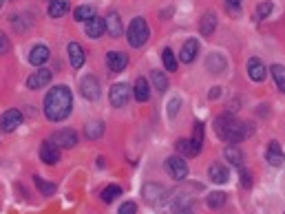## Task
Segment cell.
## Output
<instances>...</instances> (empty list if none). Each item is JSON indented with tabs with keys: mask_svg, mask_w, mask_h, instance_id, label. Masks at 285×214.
Returning a JSON list of instances; mask_svg holds the SVG:
<instances>
[{
	"mask_svg": "<svg viewBox=\"0 0 285 214\" xmlns=\"http://www.w3.org/2000/svg\"><path fill=\"white\" fill-rule=\"evenodd\" d=\"M106 64H109V69L113 73H122L126 69V64H128V58L122 51H109L106 53Z\"/></svg>",
	"mask_w": 285,
	"mask_h": 214,
	"instance_id": "5bb4252c",
	"label": "cell"
},
{
	"mask_svg": "<svg viewBox=\"0 0 285 214\" xmlns=\"http://www.w3.org/2000/svg\"><path fill=\"white\" fill-rule=\"evenodd\" d=\"M197 51H199V42L197 38H188L182 46V51H179V60H182L184 64H190L192 60L197 58Z\"/></svg>",
	"mask_w": 285,
	"mask_h": 214,
	"instance_id": "2e32d148",
	"label": "cell"
},
{
	"mask_svg": "<svg viewBox=\"0 0 285 214\" xmlns=\"http://www.w3.org/2000/svg\"><path fill=\"white\" fill-rule=\"evenodd\" d=\"M3 3H5V0H0V9H3Z\"/></svg>",
	"mask_w": 285,
	"mask_h": 214,
	"instance_id": "ee69618b",
	"label": "cell"
},
{
	"mask_svg": "<svg viewBox=\"0 0 285 214\" xmlns=\"http://www.w3.org/2000/svg\"><path fill=\"white\" fill-rule=\"evenodd\" d=\"M33 183H36V188L42 192V197H51L53 192H56V183H49V181H44L42 177H33Z\"/></svg>",
	"mask_w": 285,
	"mask_h": 214,
	"instance_id": "1f68e13d",
	"label": "cell"
},
{
	"mask_svg": "<svg viewBox=\"0 0 285 214\" xmlns=\"http://www.w3.org/2000/svg\"><path fill=\"white\" fill-rule=\"evenodd\" d=\"M208 177H210L212 183H225L230 179V172L221 164H212L210 168H208Z\"/></svg>",
	"mask_w": 285,
	"mask_h": 214,
	"instance_id": "cb8c5ba5",
	"label": "cell"
},
{
	"mask_svg": "<svg viewBox=\"0 0 285 214\" xmlns=\"http://www.w3.org/2000/svg\"><path fill=\"white\" fill-rule=\"evenodd\" d=\"M142 195L146 199V203H150V205H164L166 201H168V195L170 192L164 188V185H159V183H146L144 188H142Z\"/></svg>",
	"mask_w": 285,
	"mask_h": 214,
	"instance_id": "277c9868",
	"label": "cell"
},
{
	"mask_svg": "<svg viewBox=\"0 0 285 214\" xmlns=\"http://www.w3.org/2000/svg\"><path fill=\"white\" fill-rule=\"evenodd\" d=\"M225 11H228L230 16L239 18L241 16V0H225Z\"/></svg>",
	"mask_w": 285,
	"mask_h": 214,
	"instance_id": "d590c367",
	"label": "cell"
},
{
	"mask_svg": "<svg viewBox=\"0 0 285 214\" xmlns=\"http://www.w3.org/2000/svg\"><path fill=\"white\" fill-rule=\"evenodd\" d=\"M166 172H168L172 179H177V181H184V179L188 177V164L184 162L182 155H172L166 159Z\"/></svg>",
	"mask_w": 285,
	"mask_h": 214,
	"instance_id": "8992f818",
	"label": "cell"
},
{
	"mask_svg": "<svg viewBox=\"0 0 285 214\" xmlns=\"http://www.w3.org/2000/svg\"><path fill=\"white\" fill-rule=\"evenodd\" d=\"M175 148H177V152L182 157H195V155H199V152H201V148H199V146L192 142V139H177Z\"/></svg>",
	"mask_w": 285,
	"mask_h": 214,
	"instance_id": "44dd1931",
	"label": "cell"
},
{
	"mask_svg": "<svg viewBox=\"0 0 285 214\" xmlns=\"http://www.w3.org/2000/svg\"><path fill=\"white\" fill-rule=\"evenodd\" d=\"M40 162H44L49 166L60 162V148L51 142V139H46V142H42V146H40Z\"/></svg>",
	"mask_w": 285,
	"mask_h": 214,
	"instance_id": "8fae6325",
	"label": "cell"
},
{
	"mask_svg": "<svg viewBox=\"0 0 285 214\" xmlns=\"http://www.w3.org/2000/svg\"><path fill=\"white\" fill-rule=\"evenodd\" d=\"M84 135L89 139H99L104 135V122H99V119H93L84 126Z\"/></svg>",
	"mask_w": 285,
	"mask_h": 214,
	"instance_id": "83f0119b",
	"label": "cell"
},
{
	"mask_svg": "<svg viewBox=\"0 0 285 214\" xmlns=\"http://www.w3.org/2000/svg\"><path fill=\"white\" fill-rule=\"evenodd\" d=\"M9 51H11V42H9V38H7L5 33L0 31V56H7Z\"/></svg>",
	"mask_w": 285,
	"mask_h": 214,
	"instance_id": "ab89813d",
	"label": "cell"
},
{
	"mask_svg": "<svg viewBox=\"0 0 285 214\" xmlns=\"http://www.w3.org/2000/svg\"><path fill=\"white\" fill-rule=\"evenodd\" d=\"M205 69H208V73H212V75H221V73H225V69H228V62H225V58L221 53H210V56L205 58Z\"/></svg>",
	"mask_w": 285,
	"mask_h": 214,
	"instance_id": "4fadbf2b",
	"label": "cell"
},
{
	"mask_svg": "<svg viewBox=\"0 0 285 214\" xmlns=\"http://www.w3.org/2000/svg\"><path fill=\"white\" fill-rule=\"evenodd\" d=\"M51 142L56 144L58 148H73V146L77 144V135H75V130H71V128H60L51 135Z\"/></svg>",
	"mask_w": 285,
	"mask_h": 214,
	"instance_id": "ba28073f",
	"label": "cell"
},
{
	"mask_svg": "<svg viewBox=\"0 0 285 214\" xmlns=\"http://www.w3.org/2000/svg\"><path fill=\"white\" fill-rule=\"evenodd\" d=\"M104 31H106V22H104V18H97V16L93 18V20H89V22H86V26H84V33L91 40H97Z\"/></svg>",
	"mask_w": 285,
	"mask_h": 214,
	"instance_id": "ffe728a7",
	"label": "cell"
},
{
	"mask_svg": "<svg viewBox=\"0 0 285 214\" xmlns=\"http://www.w3.org/2000/svg\"><path fill=\"white\" fill-rule=\"evenodd\" d=\"M265 159H268L270 166H274V168H281L285 164V152L281 148V144L278 142H270L268 150H265Z\"/></svg>",
	"mask_w": 285,
	"mask_h": 214,
	"instance_id": "7c38bea8",
	"label": "cell"
},
{
	"mask_svg": "<svg viewBox=\"0 0 285 214\" xmlns=\"http://www.w3.org/2000/svg\"><path fill=\"white\" fill-rule=\"evenodd\" d=\"M73 18L77 20V22H89V20L95 18V7L91 5H80L75 11H73Z\"/></svg>",
	"mask_w": 285,
	"mask_h": 214,
	"instance_id": "4316f807",
	"label": "cell"
},
{
	"mask_svg": "<svg viewBox=\"0 0 285 214\" xmlns=\"http://www.w3.org/2000/svg\"><path fill=\"white\" fill-rule=\"evenodd\" d=\"M172 214H192V197L182 192L179 197H172Z\"/></svg>",
	"mask_w": 285,
	"mask_h": 214,
	"instance_id": "9a60e30c",
	"label": "cell"
},
{
	"mask_svg": "<svg viewBox=\"0 0 285 214\" xmlns=\"http://www.w3.org/2000/svg\"><path fill=\"white\" fill-rule=\"evenodd\" d=\"M49 56H51V53H49V49H46L44 44H36L31 49V53H29V62L33 66H42L46 60H49Z\"/></svg>",
	"mask_w": 285,
	"mask_h": 214,
	"instance_id": "d4e9b609",
	"label": "cell"
},
{
	"mask_svg": "<svg viewBox=\"0 0 285 214\" xmlns=\"http://www.w3.org/2000/svg\"><path fill=\"white\" fill-rule=\"evenodd\" d=\"M80 91H82L84 99L95 102V99L99 97V82H97V77H93V75L82 77V82H80Z\"/></svg>",
	"mask_w": 285,
	"mask_h": 214,
	"instance_id": "30bf717a",
	"label": "cell"
},
{
	"mask_svg": "<svg viewBox=\"0 0 285 214\" xmlns=\"http://www.w3.org/2000/svg\"><path fill=\"white\" fill-rule=\"evenodd\" d=\"M119 214H137V205L133 201H126V203H122V208H119Z\"/></svg>",
	"mask_w": 285,
	"mask_h": 214,
	"instance_id": "b9f144b4",
	"label": "cell"
},
{
	"mask_svg": "<svg viewBox=\"0 0 285 214\" xmlns=\"http://www.w3.org/2000/svg\"><path fill=\"white\" fill-rule=\"evenodd\" d=\"M117 197H122V188H119V185H109V188L102 190V201L104 203H113Z\"/></svg>",
	"mask_w": 285,
	"mask_h": 214,
	"instance_id": "836d02e7",
	"label": "cell"
},
{
	"mask_svg": "<svg viewBox=\"0 0 285 214\" xmlns=\"http://www.w3.org/2000/svg\"><path fill=\"white\" fill-rule=\"evenodd\" d=\"M192 142H195L199 148L203 144V124L201 122H195V130H192Z\"/></svg>",
	"mask_w": 285,
	"mask_h": 214,
	"instance_id": "8d00e7d4",
	"label": "cell"
},
{
	"mask_svg": "<svg viewBox=\"0 0 285 214\" xmlns=\"http://www.w3.org/2000/svg\"><path fill=\"white\" fill-rule=\"evenodd\" d=\"M148 36H150L148 22H146L142 16L133 18L128 29H126V40H128V44L135 46V49H139V46H144L146 42H148Z\"/></svg>",
	"mask_w": 285,
	"mask_h": 214,
	"instance_id": "3957f363",
	"label": "cell"
},
{
	"mask_svg": "<svg viewBox=\"0 0 285 214\" xmlns=\"http://www.w3.org/2000/svg\"><path fill=\"white\" fill-rule=\"evenodd\" d=\"M208 97L210 99H219V97H221V86H212L210 93H208Z\"/></svg>",
	"mask_w": 285,
	"mask_h": 214,
	"instance_id": "7bdbcfd3",
	"label": "cell"
},
{
	"mask_svg": "<svg viewBox=\"0 0 285 214\" xmlns=\"http://www.w3.org/2000/svg\"><path fill=\"white\" fill-rule=\"evenodd\" d=\"M223 157H225V162H230L232 166H243V152L241 148H239L237 144H228L225 146V150H223Z\"/></svg>",
	"mask_w": 285,
	"mask_h": 214,
	"instance_id": "484cf974",
	"label": "cell"
},
{
	"mask_svg": "<svg viewBox=\"0 0 285 214\" xmlns=\"http://www.w3.org/2000/svg\"><path fill=\"white\" fill-rule=\"evenodd\" d=\"M162 58H164V66H166V71H175V69H177V58H175V53H172L170 49H164Z\"/></svg>",
	"mask_w": 285,
	"mask_h": 214,
	"instance_id": "e575fe53",
	"label": "cell"
},
{
	"mask_svg": "<svg viewBox=\"0 0 285 214\" xmlns=\"http://www.w3.org/2000/svg\"><path fill=\"white\" fill-rule=\"evenodd\" d=\"M66 51H69V62H71V66H73V69H80V66L84 64V49L77 42H69Z\"/></svg>",
	"mask_w": 285,
	"mask_h": 214,
	"instance_id": "603a6c76",
	"label": "cell"
},
{
	"mask_svg": "<svg viewBox=\"0 0 285 214\" xmlns=\"http://www.w3.org/2000/svg\"><path fill=\"white\" fill-rule=\"evenodd\" d=\"M215 132L219 135V139H223V142L239 144V142H243L245 137L252 135V126L245 122H239L235 115L225 113V115H219L215 119Z\"/></svg>",
	"mask_w": 285,
	"mask_h": 214,
	"instance_id": "7a4b0ae2",
	"label": "cell"
},
{
	"mask_svg": "<svg viewBox=\"0 0 285 214\" xmlns=\"http://www.w3.org/2000/svg\"><path fill=\"white\" fill-rule=\"evenodd\" d=\"M44 115L49 122H62V119H66L71 115L73 111V95H71V89L64 84H58L53 86V89L46 93L44 97Z\"/></svg>",
	"mask_w": 285,
	"mask_h": 214,
	"instance_id": "6da1fadb",
	"label": "cell"
},
{
	"mask_svg": "<svg viewBox=\"0 0 285 214\" xmlns=\"http://www.w3.org/2000/svg\"><path fill=\"white\" fill-rule=\"evenodd\" d=\"M239 177H241V185H243V188H250V185H252V175L243 168V166H239Z\"/></svg>",
	"mask_w": 285,
	"mask_h": 214,
	"instance_id": "f35d334b",
	"label": "cell"
},
{
	"mask_svg": "<svg viewBox=\"0 0 285 214\" xmlns=\"http://www.w3.org/2000/svg\"><path fill=\"white\" fill-rule=\"evenodd\" d=\"M270 73H272V77H274L278 91L285 93V66L283 64H272L270 66Z\"/></svg>",
	"mask_w": 285,
	"mask_h": 214,
	"instance_id": "f546056e",
	"label": "cell"
},
{
	"mask_svg": "<svg viewBox=\"0 0 285 214\" xmlns=\"http://www.w3.org/2000/svg\"><path fill=\"white\" fill-rule=\"evenodd\" d=\"M150 79H152V84H155V89L159 93L168 91V77H166L162 71H150Z\"/></svg>",
	"mask_w": 285,
	"mask_h": 214,
	"instance_id": "4dcf8cb0",
	"label": "cell"
},
{
	"mask_svg": "<svg viewBox=\"0 0 285 214\" xmlns=\"http://www.w3.org/2000/svg\"><path fill=\"white\" fill-rule=\"evenodd\" d=\"M22 122H24V115L18 109H9L0 115V128H3V132H13L18 126H22Z\"/></svg>",
	"mask_w": 285,
	"mask_h": 214,
	"instance_id": "52a82bcc",
	"label": "cell"
},
{
	"mask_svg": "<svg viewBox=\"0 0 285 214\" xmlns=\"http://www.w3.org/2000/svg\"><path fill=\"white\" fill-rule=\"evenodd\" d=\"M205 203H208L210 210H217V208H221V205L225 203V195L223 192H210V195L205 197Z\"/></svg>",
	"mask_w": 285,
	"mask_h": 214,
	"instance_id": "d6a6232c",
	"label": "cell"
},
{
	"mask_svg": "<svg viewBox=\"0 0 285 214\" xmlns=\"http://www.w3.org/2000/svg\"><path fill=\"white\" fill-rule=\"evenodd\" d=\"M128 99H131V86H128V84L117 82V84L111 86V91H109V102H111L113 109H124V106L128 104Z\"/></svg>",
	"mask_w": 285,
	"mask_h": 214,
	"instance_id": "5b68a950",
	"label": "cell"
},
{
	"mask_svg": "<svg viewBox=\"0 0 285 214\" xmlns=\"http://www.w3.org/2000/svg\"><path fill=\"white\" fill-rule=\"evenodd\" d=\"M69 11V0H51L49 3V16L51 18H62Z\"/></svg>",
	"mask_w": 285,
	"mask_h": 214,
	"instance_id": "f1b7e54d",
	"label": "cell"
},
{
	"mask_svg": "<svg viewBox=\"0 0 285 214\" xmlns=\"http://www.w3.org/2000/svg\"><path fill=\"white\" fill-rule=\"evenodd\" d=\"M270 13H272V3H270V0H265V3L258 5V9H256L258 18H265V16H270Z\"/></svg>",
	"mask_w": 285,
	"mask_h": 214,
	"instance_id": "60d3db41",
	"label": "cell"
},
{
	"mask_svg": "<svg viewBox=\"0 0 285 214\" xmlns=\"http://www.w3.org/2000/svg\"><path fill=\"white\" fill-rule=\"evenodd\" d=\"M104 22H106V31H109L111 38H122L124 24H122V20H119V13L117 11H111L109 18H104Z\"/></svg>",
	"mask_w": 285,
	"mask_h": 214,
	"instance_id": "ac0fdd59",
	"label": "cell"
},
{
	"mask_svg": "<svg viewBox=\"0 0 285 214\" xmlns=\"http://www.w3.org/2000/svg\"><path fill=\"white\" fill-rule=\"evenodd\" d=\"M248 75H250V79H254V82H263L265 75H268V69H265V64L258 58H250L248 60Z\"/></svg>",
	"mask_w": 285,
	"mask_h": 214,
	"instance_id": "e0dca14e",
	"label": "cell"
},
{
	"mask_svg": "<svg viewBox=\"0 0 285 214\" xmlns=\"http://www.w3.org/2000/svg\"><path fill=\"white\" fill-rule=\"evenodd\" d=\"M179 109H182V99H179V97H172L170 102H168V117L175 119L177 113H179Z\"/></svg>",
	"mask_w": 285,
	"mask_h": 214,
	"instance_id": "74e56055",
	"label": "cell"
},
{
	"mask_svg": "<svg viewBox=\"0 0 285 214\" xmlns=\"http://www.w3.org/2000/svg\"><path fill=\"white\" fill-rule=\"evenodd\" d=\"M133 95H135V99H137L139 104L148 102V99H150L148 79H146V77H137V79H135V86H133Z\"/></svg>",
	"mask_w": 285,
	"mask_h": 214,
	"instance_id": "d6986e66",
	"label": "cell"
},
{
	"mask_svg": "<svg viewBox=\"0 0 285 214\" xmlns=\"http://www.w3.org/2000/svg\"><path fill=\"white\" fill-rule=\"evenodd\" d=\"M217 29V16L212 11H205L201 20H199V31H201V36H212Z\"/></svg>",
	"mask_w": 285,
	"mask_h": 214,
	"instance_id": "7402d4cb",
	"label": "cell"
},
{
	"mask_svg": "<svg viewBox=\"0 0 285 214\" xmlns=\"http://www.w3.org/2000/svg\"><path fill=\"white\" fill-rule=\"evenodd\" d=\"M51 77H53V73L49 69H42V66H38V71L31 73V75L27 77V86H29V89H33V91L44 89V86L51 82Z\"/></svg>",
	"mask_w": 285,
	"mask_h": 214,
	"instance_id": "9c48e42d",
	"label": "cell"
}]
</instances>
